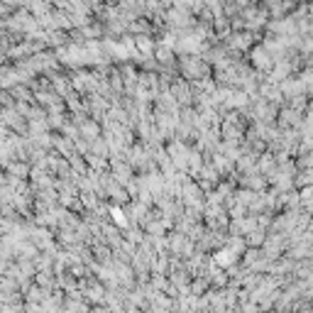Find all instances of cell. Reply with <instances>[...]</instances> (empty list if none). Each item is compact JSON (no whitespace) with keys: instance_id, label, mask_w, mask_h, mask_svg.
Segmentation results:
<instances>
[{"instance_id":"6da1fadb","label":"cell","mask_w":313,"mask_h":313,"mask_svg":"<svg viewBox=\"0 0 313 313\" xmlns=\"http://www.w3.org/2000/svg\"><path fill=\"white\" fill-rule=\"evenodd\" d=\"M113 218H115L117 223H125V218H122V213H120V210H117V208H113Z\"/></svg>"}]
</instances>
